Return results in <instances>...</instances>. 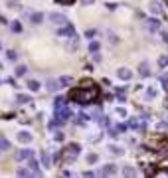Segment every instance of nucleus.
Listing matches in <instances>:
<instances>
[{
	"mask_svg": "<svg viewBox=\"0 0 168 178\" xmlns=\"http://www.w3.org/2000/svg\"><path fill=\"white\" fill-rule=\"evenodd\" d=\"M97 95H99V91H97L95 87H89L87 91H85L83 87L81 89H75L69 93V99H73L75 103H81V105H87L91 103V101H95L97 99Z\"/></svg>",
	"mask_w": 168,
	"mask_h": 178,
	"instance_id": "nucleus-1",
	"label": "nucleus"
},
{
	"mask_svg": "<svg viewBox=\"0 0 168 178\" xmlns=\"http://www.w3.org/2000/svg\"><path fill=\"white\" fill-rule=\"evenodd\" d=\"M50 20H52V24H59V26H66L67 24L66 16H61V14H50Z\"/></svg>",
	"mask_w": 168,
	"mask_h": 178,
	"instance_id": "nucleus-2",
	"label": "nucleus"
},
{
	"mask_svg": "<svg viewBox=\"0 0 168 178\" xmlns=\"http://www.w3.org/2000/svg\"><path fill=\"white\" fill-rule=\"evenodd\" d=\"M119 77H121V79H131V69L121 67V69H119Z\"/></svg>",
	"mask_w": 168,
	"mask_h": 178,
	"instance_id": "nucleus-3",
	"label": "nucleus"
},
{
	"mask_svg": "<svg viewBox=\"0 0 168 178\" xmlns=\"http://www.w3.org/2000/svg\"><path fill=\"white\" fill-rule=\"evenodd\" d=\"M18 160H24V158H32V150L30 148H26V150H20V154L16 156Z\"/></svg>",
	"mask_w": 168,
	"mask_h": 178,
	"instance_id": "nucleus-4",
	"label": "nucleus"
},
{
	"mask_svg": "<svg viewBox=\"0 0 168 178\" xmlns=\"http://www.w3.org/2000/svg\"><path fill=\"white\" fill-rule=\"evenodd\" d=\"M18 141H20V143H30V141H32V135H30V133H20V135H18Z\"/></svg>",
	"mask_w": 168,
	"mask_h": 178,
	"instance_id": "nucleus-5",
	"label": "nucleus"
},
{
	"mask_svg": "<svg viewBox=\"0 0 168 178\" xmlns=\"http://www.w3.org/2000/svg\"><path fill=\"white\" fill-rule=\"evenodd\" d=\"M158 28H160L158 20H150V22H148V30L150 32H158Z\"/></svg>",
	"mask_w": 168,
	"mask_h": 178,
	"instance_id": "nucleus-6",
	"label": "nucleus"
},
{
	"mask_svg": "<svg viewBox=\"0 0 168 178\" xmlns=\"http://www.w3.org/2000/svg\"><path fill=\"white\" fill-rule=\"evenodd\" d=\"M115 172H117V166L107 164V166H105V170H103V174H115Z\"/></svg>",
	"mask_w": 168,
	"mask_h": 178,
	"instance_id": "nucleus-7",
	"label": "nucleus"
},
{
	"mask_svg": "<svg viewBox=\"0 0 168 178\" xmlns=\"http://www.w3.org/2000/svg\"><path fill=\"white\" fill-rule=\"evenodd\" d=\"M150 12H152V14H160V4L158 2H150Z\"/></svg>",
	"mask_w": 168,
	"mask_h": 178,
	"instance_id": "nucleus-8",
	"label": "nucleus"
},
{
	"mask_svg": "<svg viewBox=\"0 0 168 178\" xmlns=\"http://www.w3.org/2000/svg\"><path fill=\"white\" fill-rule=\"evenodd\" d=\"M109 150H111L113 154H123V148H121V147H115V144H111Z\"/></svg>",
	"mask_w": 168,
	"mask_h": 178,
	"instance_id": "nucleus-9",
	"label": "nucleus"
},
{
	"mask_svg": "<svg viewBox=\"0 0 168 178\" xmlns=\"http://www.w3.org/2000/svg\"><path fill=\"white\" fill-rule=\"evenodd\" d=\"M28 87H30L32 91H38V89H40V83H38V81H34V79H32V81H28Z\"/></svg>",
	"mask_w": 168,
	"mask_h": 178,
	"instance_id": "nucleus-10",
	"label": "nucleus"
},
{
	"mask_svg": "<svg viewBox=\"0 0 168 178\" xmlns=\"http://www.w3.org/2000/svg\"><path fill=\"white\" fill-rule=\"evenodd\" d=\"M140 75H144V77H146V75H150L148 73V66H146V63H140Z\"/></svg>",
	"mask_w": 168,
	"mask_h": 178,
	"instance_id": "nucleus-11",
	"label": "nucleus"
},
{
	"mask_svg": "<svg viewBox=\"0 0 168 178\" xmlns=\"http://www.w3.org/2000/svg\"><path fill=\"white\" fill-rule=\"evenodd\" d=\"M26 71H28V69H26V66H20L18 69H16V75H18V77H22Z\"/></svg>",
	"mask_w": 168,
	"mask_h": 178,
	"instance_id": "nucleus-12",
	"label": "nucleus"
},
{
	"mask_svg": "<svg viewBox=\"0 0 168 178\" xmlns=\"http://www.w3.org/2000/svg\"><path fill=\"white\" fill-rule=\"evenodd\" d=\"M59 83H61V85H69V83H71V77H61V79H59Z\"/></svg>",
	"mask_w": 168,
	"mask_h": 178,
	"instance_id": "nucleus-13",
	"label": "nucleus"
},
{
	"mask_svg": "<svg viewBox=\"0 0 168 178\" xmlns=\"http://www.w3.org/2000/svg\"><path fill=\"white\" fill-rule=\"evenodd\" d=\"M32 22H36V24L42 22V16H40V14H34V16H32Z\"/></svg>",
	"mask_w": 168,
	"mask_h": 178,
	"instance_id": "nucleus-14",
	"label": "nucleus"
},
{
	"mask_svg": "<svg viewBox=\"0 0 168 178\" xmlns=\"http://www.w3.org/2000/svg\"><path fill=\"white\" fill-rule=\"evenodd\" d=\"M59 34H73V28H63L59 30Z\"/></svg>",
	"mask_w": 168,
	"mask_h": 178,
	"instance_id": "nucleus-15",
	"label": "nucleus"
},
{
	"mask_svg": "<svg viewBox=\"0 0 168 178\" xmlns=\"http://www.w3.org/2000/svg\"><path fill=\"white\" fill-rule=\"evenodd\" d=\"M158 63H160V67H164V66H168V57L164 56V57H162V59H160Z\"/></svg>",
	"mask_w": 168,
	"mask_h": 178,
	"instance_id": "nucleus-16",
	"label": "nucleus"
},
{
	"mask_svg": "<svg viewBox=\"0 0 168 178\" xmlns=\"http://www.w3.org/2000/svg\"><path fill=\"white\" fill-rule=\"evenodd\" d=\"M87 160H89V162H97V154H89Z\"/></svg>",
	"mask_w": 168,
	"mask_h": 178,
	"instance_id": "nucleus-17",
	"label": "nucleus"
},
{
	"mask_svg": "<svg viewBox=\"0 0 168 178\" xmlns=\"http://www.w3.org/2000/svg\"><path fill=\"white\" fill-rule=\"evenodd\" d=\"M56 2H59V4H71L73 0H56Z\"/></svg>",
	"mask_w": 168,
	"mask_h": 178,
	"instance_id": "nucleus-18",
	"label": "nucleus"
},
{
	"mask_svg": "<svg viewBox=\"0 0 168 178\" xmlns=\"http://www.w3.org/2000/svg\"><path fill=\"white\" fill-rule=\"evenodd\" d=\"M12 30H14V32H18V30H20V24H18V22H14V24H12Z\"/></svg>",
	"mask_w": 168,
	"mask_h": 178,
	"instance_id": "nucleus-19",
	"label": "nucleus"
},
{
	"mask_svg": "<svg viewBox=\"0 0 168 178\" xmlns=\"http://www.w3.org/2000/svg\"><path fill=\"white\" fill-rule=\"evenodd\" d=\"M89 48H91V50H93V52H95V50H97V48H99V44H97V42H93V44H91Z\"/></svg>",
	"mask_w": 168,
	"mask_h": 178,
	"instance_id": "nucleus-20",
	"label": "nucleus"
},
{
	"mask_svg": "<svg viewBox=\"0 0 168 178\" xmlns=\"http://www.w3.org/2000/svg\"><path fill=\"white\" fill-rule=\"evenodd\" d=\"M8 59H16V53L14 52H8Z\"/></svg>",
	"mask_w": 168,
	"mask_h": 178,
	"instance_id": "nucleus-21",
	"label": "nucleus"
},
{
	"mask_svg": "<svg viewBox=\"0 0 168 178\" xmlns=\"http://www.w3.org/2000/svg\"><path fill=\"white\" fill-rule=\"evenodd\" d=\"M81 2H83L85 6H87V4H93V0H81Z\"/></svg>",
	"mask_w": 168,
	"mask_h": 178,
	"instance_id": "nucleus-22",
	"label": "nucleus"
}]
</instances>
